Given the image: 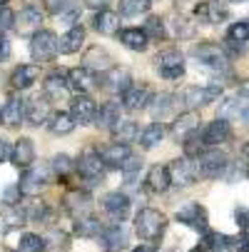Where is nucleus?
Instances as JSON below:
<instances>
[{"label":"nucleus","instance_id":"nucleus-1","mask_svg":"<svg viewBox=\"0 0 249 252\" xmlns=\"http://www.w3.org/2000/svg\"><path fill=\"white\" fill-rule=\"evenodd\" d=\"M167 230V218L165 212L155 210V207H142L135 218V232L147 240V242H155L162 237V232Z\"/></svg>","mask_w":249,"mask_h":252},{"label":"nucleus","instance_id":"nucleus-2","mask_svg":"<svg viewBox=\"0 0 249 252\" xmlns=\"http://www.w3.org/2000/svg\"><path fill=\"white\" fill-rule=\"evenodd\" d=\"M155 65H157V73L167 80H180L185 75V55L180 50H162L157 58H155Z\"/></svg>","mask_w":249,"mask_h":252},{"label":"nucleus","instance_id":"nucleus-3","mask_svg":"<svg viewBox=\"0 0 249 252\" xmlns=\"http://www.w3.org/2000/svg\"><path fill=\"white\" fill-rule=\"evenodd\" d=\"M57 38L53 30H40L32 35V43H30V55L35 63H50L57 55Z\"/></svg>","mask_w":249,"mask_h":252},{"label":"nucleus","instance_id":"nucleus-4","mask_svg":"<svg viewBox=\"0 0 249 252\" xmlns=\"http://www.w3.org/2000/svg\"><path fill=\"white\" fill-rule=\"evenodd\" d=\"M194 58L207 67V70H220V73H224V70L229 67L227 63V55H224V50L217 45V43H212V40H207V43H199V45H194Z\"/></svg>","mask_w":249,"mask_h":252},{"label":"nucleus","instance_id":"nucleus-5","mask_svg":"<svg viewBox=\"0 0 249 252\" xmlns=\"http://www.w3.org/2000/svg\"><path fill=\"white\" fill-rule=\"evenodd\" d=\"M199 165H197V170H199V175L202 177H207V180H217V177H222L227 170H229V158L222 153V150H209V153H202L199 158Z\"/></svg>","mask_w":249,"mask_h":252},{"label":"nucleus","instance_id":"nucleus-6","mask_svg":"<svg viewBox=\"0 0 249 252\" xmlns=\"http://www.w3.org/2000/svg\"><path fill=\"white\" fill-rule=\"evenodd\" d=\"M174 218H177V222H180V225H185L190 230H197V232H207V227H209L207 207L199 205V202H190V205L180 207Z\"/></svg>","mask_w":249,"mask_h":252},{"label":"nucleus","instance_id":"nucleus-7","mask_svg":"<svg viewBox=\"0 0 249 252\" xmlns=\"http://www.w3.org/2000/svg\"><path fill=\"white\" fill-rule=\"evenodd\" d=\"M169 170V180H172V185H180V188H190L197 183V177H199V170L192 160L187 158H177L172 160V165L167 167Z\"/></svg>","mask_w":249,"mask_h":252},{"label":"nucleus","instance_id":"nucleus-8","mask_svg":"<svg viewBox=\"0 0 249 252\" xmlns=\"http://www.w3.org/2000/svg\"><path fill=\"white\" fill-rule=\"evenodd\" d=\"M222 95V85L215 83V85H207V88H187L182 93V102L187 107H204L209 102H215L217 97Z\"/></svg>","mask_w":249,"mask_h":252},{"label":"nucleus","instance_id":"nucleus-9","mask_svg":"<svg viewBox=\"0 0 249 252\" xmlns=\"http://www.w3.org/2000/svg\"><path fill=\"white\" fill-rule=\"evenodd\" d=\"M95 113H97V105L90 95H78L70 102V118H73V123L87 125L95 120Z\"/></svg>","mask_w":249,"mask_h":252},{"label":"nucleus","instance_id":"nucleus-10","mask_svg":"<svg viewBox=\"0 0 249 252\" xmlns=\"http://www.w3.org/2000/svg\"><path fill=\"white\" fill-rule=\"evenodd\" d=\"M102 207H105V212H108L115 222H122L127 215H130V197L125 192H120V190L108 192V195H105V200H102Z\"/></svg>","mask_w":249,"mask_h":252},{"label":"nucleus","instance_id":"nucleus-11","mask_svg":"<svg viewBox=\"0 0 249 252\" xmlns=\"http://www.w3.org/2000/svg\"><path fill=\"white\" fill-rule=\"evenodd\" d=\"M78 172H80L85 180H90V183H100L102 175H105V162H102L100 153L87 150V153L80 158V162H78Z\"/></svg>","mask_w":249,"mask_h":252},{"label":"nucleus","instance_id":"nucleus-12","mask_svg":"<svg viewBox=\"0 0 249 252\" xmlns=\"http://www.w3.org/2000/svg\"><path fill=\"white\" fill-rule=\"evenodd\" d=\"M100 245L105 252H120L127 245V230L122 227V222H115L110 227H105L100 232Z\"/></svg>","mask_w":249,"mask_h":252},{"label":"nucleus","instance_id":"nucleus-13","mask_svg":"<svg viewBox=\"0 0 249 252\" xmlns=\"http://www.w3.org/2000/svg\"><path fill=\"white\" fill-rule=\"evenodd\" d=\"M10 162L20 170H30V165L35 162V145L30 137L15 140V145L10 148Z\"/></svg>","mask_w":249,"mask_h":252},{"label":"nucleus","instance_id":"nucleus-14","mask_svg":"<svg viewBox=\"0 0 249 252\" xmlns=\"http://www.w3.org/2000/svg\"><path fill=\"white\" fill-rule=\"evenodd\" d=\"M67 83L73 90H78V95H87L97 88V75L87 67H73L67 73Z\"/></svg>","mask_w":249,"mask_h":252},{"label":"nucleus","instance_id":"nucleus-15","mask_svg":"<svg viewBox=\"0 0 249 252\" xmlns=\"http://www.w3.org/2000/svg\"><path fill=\"white\" fill-rule=\"evenodd\" d=\"M229 137H232V127H229L227 120H220V118L202 130V140H204L207 148H220L222 142H227Z\"/></svg>","mask_w":249,"mask_h":252},{"label":"nucleus","instance_id":"nucleus-16","mask_svg":"<svg viewBox=\"0 0 249 252\" xmlns=\"http://www.w3.org/2000/svg\"><path fill=\"white\" fill-rule=\"evenodd\" d=\"M15 20H18V32L20 35H35V32H40L43 10L38 5H25Z\"/></svg>","mask_w":249,"mask_h":252},{"label":"nucleus","instance_id":"nucleus-17","mask_svg":"<svg viewBox=\"0 0 249 252\" xmlns=\"http://www.w3.org/2000/svg\"><path fill=\"white\" fill-rule=\"evenodd\" d=\"M45 185H48V175L43 170H25V175L20 177V183H18V190L25 197H35V195H40V190Z\"/></svg>","mask_w":249,"mask_h":252},{"label":"nucleus","instance_id":"nucleus-18","mask_svg":"<svg viewBox=\"0 0 249 252\" xmlns=\"http://www.w3.org/2000/svg\"><path fill=\"white\" fill-rule=\"evenodd\" d=\"M102 83H105V90H110L115 95H125L132 88V75L127 67H112V70H108Z\"/></svg>","mask_w":249,"mask_h":252},{"label":"nucleus","instance_id":"nucleus-19","mask_svg":"<svg viewBox=\"0 0 249 252\" xmlns=\"http://www.w3.org/2000/svg\"><path fill=\"white\" fill-rule=\"evenodd\" d=\"M229 15L227 5L215 3V0H204V3L194 5V18H199L202 23H222Z\"/></svg>","mask_w":249,"mask_h":252},{"label":"nucleus","instance_id":"nucleus-20","mask_svg":"<svg viewBox=\"0 0 249 252\" xmlns=\"http://www.w3.org/2000/svg\"><path fill=\"white\" fill-rule=\"evenodd\" d=\"M25 107H28V102L23 97H10L3 105V110H0V120H3V125H8V127L20 125L25 120Z\"/></svg>","mask_w":249,"mask_h":252},{"label":"nucleus","instance_id":"nucleus-21","mask_svg":"<svg viewBox=\"0 0 249 252\" xmlns=\"http://www.w3.org/2000/svg\"><path fill=\"white\" fill-rule=\"evenodd\" d=\"M38 78H40V65H18L10 75V85L15 90H28Z\"/></svg>","mask_w":249,"mask_h":252},{"label":"nucleus","instance_id":"nucleus-22","mask_svg":"<svg viewBox=\"0 0 249 252\" xmlns=\"http://www.w3.org/2000/svg\"><path fill=\"white\" fill-rule=\"evenodd\" d=\"M83 43H85V28L83 25H73L57 40V50L65 53V55H73V53H78L83 48Z\"/></svg>","mask_w":249,"mask_h":252},{"label":"nucleus","instance_id":"nucleus-23","mask_svg":"<svg viewBox=\"0 0 249 252\" xmlns=\"http://www.w3.org/2000/svg\"><path fill=\"white\" fill-rule=\"evenodd\" d=\"M67 88H70L67 75H65V73H60V70L50 73V75L45 78V83H43L45 97H50V100H62V97L67 95Z\"/></svg>","mask_w":249,"mask_h":252},{"label":"nucleus","instance_id":"nucleus-24","mask_svg":"<svg viewBox=\"0 0 249 252\" xmlns=\"http://www.w3.org/2000/svg\"><path fill=\"white\" fill-rule=\"evenodd\" d=\"M147 102H150V90H147L145 85H132V88L122 95V107H125V110H130V113L142 110Z\"/></svg>","mask_w":249,"mask_h":252},{"label":"nucleus","instance_id":"nucleus-25","mask_svg":"<svg viewBox=\"0 0 249 252\" xmlns=\"http://www.w3.org/2000/svg\"><path fill=\"white\" fill-rule=\"evenodd\" d=\"M48 118H50V102H48V97H35V100L28 102V107H25V120H28L30 125H40V123H45Z\"/></svg>","mask_w":249,"mask_h":252},{"label":"nucleus","instance_id":"nucleus-26","mask_svg":"<svg viewBox=\"0 0 249 252\" xmlns=\"http://www.w3.org/2000/svg\"><path fill=\"white\" fill-rule=\"evenodd\" d=\"M92 28L100 35H117L120 32V18L112 10H100L92 20Z\"/></svg>","mask_w":249,"mask_h":252},{"label":"nucleus","instance_id":"nucleus-27","mask_svg":"<svg viewBox=\"0 0 249 252\" xmlns=\"http://www.w3.org/2000/svg\"><path fill=\"white\" fill-rule=\"evenodd\" d=\"M145 185H147L152 192H165V190L172 185V180H169V170H167L165 165H155V167H150Z\"/></svg>","mask_w":249,"mask_h":252},{"label":"nucleus","instance_id":"nucleus-28","mask_svg":"<svg viewBox=\"0 0 249 252\" xmlns=\"http://www.w3.org/2000/svg\"><path fill=\"white\" fill-rule=\"evenodd\" d=\"M120 43L125 45V48H130V50H135V53H142V50H147V35H145V30H139V28H127V30H122L120 32Z\"/></svg>","mask_w":249,"mask_h":252},{"label":"nucleus","instance_id":"nucleus-29","mask_svg":"<svg viewBox=\"0 0 249 252\" xmlns=\"http://www.w3.org/2000/svg\"><path fill=\"white\" fill-rule=\"evenodd\" d=\"M20 225H25V212H20L13 205L0 207V232H10Z\"/></svg>","mask_w":249,"mask_h":252},{"label":"nucleus","instance_id":"nucleus-30","mask_svg":"<svg viewBox=\"0 0 249 252\" xmlns=\"http://www.w3.org/2000/svg\"><path fill=\"white\" fill-rule=\"evenodd\" d=\"M120 123V102H105L95 113V125L100 127H115Z\"/></svg>","mask_w":249,"mask_h":252},{"label":"nucleus","instance_id":"nucleus-31","mask_svg":"<svg viewBox=\"0 0 249 252\" xmlns=\"http://www.w3.org/2000/svg\"><path fill=\"white\" fill-rule=\"evenodd\" d=\"M197 125H199V115L194 110H187L185 115H180L172 125V135L174 137H187L192 132H197Z\"/></svg>","mask_w":249,"mask_h":252},{"label":"nucleus","instance_id":"nucleus-32","mask_svg":"<svg viewBox=\"0 0 249 252\" xmlns=\"http://www.w3.org/2000/svg\"><path fill=\"white\" fill-rule=\"evenodd\" d=\"M100 158H102V162L108 165V167H122L125 160L130 158V148L127 145H117V142H115V145L105 148Z\"/></svg>","mask_w":249,"mask_h":252},{"label":"nucleus","instance_id":"nucleus-33","mask_svg":"<svg viewBox=\"0 0 249 252\" xmlns=\"http://www.w3.org/2000/svg\"><path fill=\"white\" fill-rule=\"evenodd\" d=\"M232 242L234 237L232 235H224V232H204V247L209 252H232Z\"/></svg>","mask_w":249,"mask_h":252},{"label":"nucleus","instance_id":"nucleus-34","mask_svg":"<svg viewBox=\"0 0 249 252\" xmlns=\"http://www.w3.org/2000/svg\"><path fill=\"white\" fill-rule=\"evenodd\" d=\"M137 135H139V127H137V123H132V120H120V123L112 127V140L117 142V145H127V142H132Z\"/></svg>","mask_w":249,"mask_h":252},{"label":"nucleus","instance_id":"nucleus-35","mask_svg":"<svg viewBox=\"0 0 249 252\" xmlns=\"http://www.w3.org/2000/svg\"><path fill=\"white\" fill-rule=\"evenodd\" d=\"M65 207H67V212H73L75 218H85L87 210H90V197L85 192L75 190V192H70L65 197Z\"/></svg>","mask_w":249,"mask_h":252},{"label":"nucleus","instance_id":"nucleus-36","mask_svg":"<svg viewBox=\"0 0 249 252\" xmlns=\"http://www.w3.org/2000/svg\"><path fill=\"white\" fill-rule=\"evenodd\" d=\"M85 63H87V70H112V55L102 48H92L87 55H85Z\"/></svg>","mask_w":249,"mask_h":252},{"label":"nucleus","instance_id":"nucleus-37","mask_svg":"<svg viewBox=\"0 0 249 252\" xmlns=\"http://www.w3.org/2000/svg\"><path fill=\"white\" fill-rule=\"evenodd\" d=\"M102 222L97 218H92V215H85V218H78V225H75V232L80 237H100L102 232Z\"/></svg>","mask_w":249,"mask_h":252},{"label":"nucleus","instance_id":"nucleus-38","mask_svg":"<svg viewBox=\"0 0 249 252\" xmlns=\"http://www.w3.org/2000/svg\"><path fill=\"white\" fill-rule=\"evenodd\" d=\"M162 137H165V127L160 123H152V125H147L145 130H142L139 142H142V148H145V150H152L155 145L162 142Z\"/></svg>","mask_w":249,"mask_h":252},{"label":"nucleus","instance_id":"nucleus-39","mask_svg":"<svg viewBox=\"0 0 249 252\" xmlns=\"http://www.w3.org/2000/svg\"><path fill=\"white\" fill-rule=\"evenodd\" d=\"M48 127H50L53 135H67V132H73L75 123H73V118H70V113H55V115H50Z\"/></svg>","mask_w":249,"mask_h":252},{"label":"nucleus","instance_id":"nucleus-40","mask_svg":"<svg viewBox=\"0 0 249 252\" xmlns=\"http://www.w3.org/2000/svg\"><path fill=\"white\" fill-rule=\"evenodd\" d=\"M182 145H185V158H187V160H192V158H199V155L204 153V148H207L199 132H192V135H187Z\"/></svg>","mask_w":249,"mask_h":252},{"label":"nucleus","instance_id":"nucleus-41","mask_svg":"<svg viewBox=\"0 0 249 252\" xmlns=\"http://www.w3.org/2000/svg\"><path fill=\"white\" fill-rule=\"evenodd\" d=\"M150 0H120V13L125 18H135L139 13H147L150 10Z\"/></svg>","mask_w":249,"mask_h":252},{"label":"nucleus","instance_id":"nucleus-42","mask_svg":"<svg viewBox=\"0 0 249 252\" xmlns=\"http://www.w3.org/2000/svg\"><path fill=\"white\" fill-rule=\"evenodd\" d=\"M227 40H229V43H239V45L249 40V18L229 25V30H227Z\"/></svg>","mask_w":249,"mask_h":252},{"label":"nucleus","instance_id":"nucleus-43","mask_svg":"<svg viewBox=\"0 0 249 252\" xmlns=\"http://www.w3.org/2000/svg\"><path fill=\"white\" fill-rule=\"evenodd\" d=\"M145 35H147V40H165L167 38V30H165V23L157 18V15H152V18H147V23H145Z\"/></svg>","mask_w":249,"mask_h":252},{"label":"nucleus","instance_id":"nucleus-44","mask_svg":"<svg viewBox=\"0 0 249 252\" xmlns=\"http://www.w3.org/2000/svg\"><path fill=\"white\" fill-rule=\"evenodd\" d=\"M45 240L35 232H25L20 237V252H45Z\"/></svg>","mask_w":249,"mask_h":252},{"label":"nucleus","instance_id":"nucleus-45","mask_svg":"<svg viewBox=\"0 0 249 252\" xmlns=\"http://www.w3.org/2000/svg\"><path fill=\"white\" fill-rule=\"evenodd\" d=\"M169 107H172V95L169 93H160V95L152 97L150 113H152V118H162V115H167Z\"/></svg>","mask_w":249,"mask_h":252},{"label":"nucleus","instance_id":"nucleus-46","mask_svg":"<svg viewBox=\"0 0 249 252\" xmlns=\"http://www.w3.org/2000/svg\"><path fill=\"white\" fill-rule=\"evenodd\" d=\"M50 170H53L57 177H65L70 170H73V160H70L67 155H55L53 162H50Z\"/></svg>","mask_w":249,"mask_h":252},{"label":"nucleus","instance_id":"nucleus-47","mask_svg":"<svg viewBox=\"0 0 249 252\" xmlns=\"http://www.w3.org/2000/svg\"><path fill=\"white\" fill-rule=\"evenodd\" d=\"M174 32L180 35V38H192L194 35V23H190V18H185V15L174 18Z\"/></svg>","mask_w":249,"mask_h":252},{"label":"nucleus","instance_id":"nucleus-48","mask_svg":"<svg viewBox=\"0 0 249 252\" xmlns=\"http://www.w3.org/2000/svg\"><path fill=\"white\" fill-rule=\"evenodd\" d=\"M234 220H237L239 230H242V232H247V230H249V207L239 205V207L234 210Z\"/></svg>","mask_w":249,"mask_h":252},{"label":"nucleus","instance_id":"nucleus-49","mask_svg":"<svg viewBox=\"0 0 249 252\" xmlns=\"http://www.w3.org/2000/svg\"><path fill=\"white\" fill-rule=\"evenodd\" d=\"M10 28H15V13L3 8L0 10V35H3L5 30H10Z\"/></svg>","mask_w":249,"mask_h":252},{"label":"nucleus","instance_id":"nucleus-50","mask_svg":"<svg viewBox=\"0 0 249 252\" xmlns=\"http://www.w3.org/2000/svg\"><path fill=\"white\" fill-rule=\"evenodd\" d=\"M139 167H142V160H139V158H132V155H130V158L125 160V165H122V172L127 175V180H132V177H135V172H137Z\"/></svg>","mask_w":249,"mask_h":252},{"label":"nucleus","instance_id":"nucleus-51","mask_svg":"<svg viewBox=\"0 0 249 252\" xmlns=\"http://www.w3.org/2000/svg\"><path fill=\"white\" fill-rule=\"evenodd\" d=\"M232 252H249V232H239L232 242Z\"/></svg>","mask_w":249,"mask_h":252},{"label":"nucleus","instance_id":"nucleus-52","mask_svg":"<svg viewBox=\"0 0 249 252\" xmlns=\"http://www.w3.org/2000/svg\"><path fill=\"white\" fill-rule=\"evenodd\" d=\"M67 5H70L67 0H45V10L53 13V15H62Z\"/></svg>","mask_w":249,"mask_h":252},{"label":"nucleus","instance_id":"nucleus-53","mask_svg":"<svg viewBox=\"0 0 249 252\" xmlns=\"http://www.w3.org/2000/svg\"><path fill=\"white\" fill-rule=\"evenodd\" d=\"M28 218H30V220H35V222H40V220L45 222V220H50V210H48L45 205H40V207H35V210L28 215Z\"/></svg>","mask_w":249,"mask_h":252},{"label":"nucleus","instance_id":"nucleus-54","mask_svg":"<svg viewBox=\"0 0 249 252\" xmlns=\"http://www.w3.org/2000/svg\"><path fill=\"white\" fill-rule=\"evenodd\" d=\"M247 175H249V167H244V165H242V167L234 165V170L227 175V180H229V183H237V180H242V177H247Z\"/></svg>","mask_w":249,"mask_h":252},{"label":"nucleus","instance_id":"nucleus-55","mask_svg":"<svg viewBox=\"0 0 249 252\" xmlns=\"http://www.w3.org/2000/svg\"><path fill=\"white\" fill-rule=\"evenodd\" d=\"M8 58H10V43H8V38L0 35V60H8Z\"/></svg>","mask_w":249,"mask_h":252},{"label":"nucleus","instance_id":"nucleus-56","mask_svg":"<svg viewBox=\"0 0 249 252\" xmlns=\"http://www.w3.org/2000/svg\"><path fill=\"white\" fill-rule=\"evenodd\" d=\"M5 158H10V145L8 140H0V162H5Z\"/></svg>","mask_w":249,"mask_h":252},{"label":"nucleus","instance_id":"nucleus-57","mask_svg":"<svg viewBox=\"0 0 249 252\" xmlns=\"http://www.w3.org/2000/svg\"><path fill=\"white\" fill-rule=\"evenodd\" d=\"M18 195H20V190H18V185H15V188H10V190H5V205H13Z\"/></svg>","mask_w":249,"mask_h":252},{"label":"nucleus","instance_id":"nucleus-58","mask_svg":"<svg viewBox=\"0 0 249 252\" xmlns=\"http://www.w3.org/2000/svg\"><path fill=\"white\" fill-rule=\"evenodd\" d=\"M85 3L90 5V8H97V10H105V5L110 3V0H85Z\"/></svg>","mask_w":249,"mask_h":252},{"label":"nucleus","instance_id":"nucleus-59","mask_svg":"<svg viewBox=\"0 0 249 252\" xmlns=\"http://www.w3.org/2000/svg\"><path fill=\"white\" fill-rule=\"evenodd\" d=\"M190 252H209V250H207V247H204V245H197V247H192V250H190Z\"/></svg>","mask_w":249,"mask_h":252},{"label":"nucleus","instance_id":"nucleus-60","mask_svg":"<svg viewBox=\"0 0 249 252\" xmlns=\"http://www.w3.org/2000/svg\"><path fill=\"white\" fill-rule=\"evenodd\" d=\"M132 252H152V250H150V247H135Z\"/></svg>","mask_w":249,"mask_h":252},{"label":"nucleus","instance_id":"nucleus-61","mask_svg":"<svg viewBox=\"0 0 249 252\" xmlns=\"http://www.w3.org/2000/svg\"><path fill=\"white\" fill-rule=\"evenodd\" d=\"M8 3H10V0H0V10H3V8H8Z\"/></svg>","mask_w":249,"mask_h":252},{"label":"nucleus","instance_id":"nucleus-62","mask_svg":"<svg viewBox=\"0 0 249 252\" xmlns=\"http://www.w3.org/2000/svg\"><path fill=\"white\" fill-rule=\"evenodd\" d=\"M244 155H249V142H247V145H244Z\"/></svg>","mask_w":249,"mask_h":252},{"label":"nucleus","instance_id":"nucleus-63","mask_svg":"<svg viewBox=\"0 0 249 252\" xmlns=\"http://www.w3.org/2000/svg\"><path fill=\"white\" fill-rule=\"evenodd\" d=\"M229 3H247V0H229Z\"/></svg>","mask_w":249,"mask_h":252},{"label":"nucleus","instance_id":"nucleus-64","mask_svg":"<svg viewBox=\"0 0 249 252\" xmlns=\"http://www.w3.org/2000/svg\"><path fill=\"white\" fill-rule=\"evenodd\" d=\"M247 120H249V110H247Z\"/></svg>","mask_w":249,"mask_h":252}]
</instances>
